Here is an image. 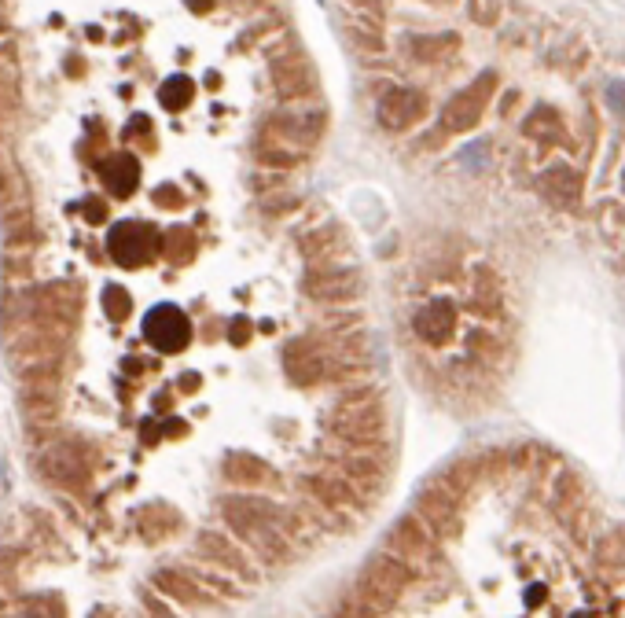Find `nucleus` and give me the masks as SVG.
<instances>
[{"label":"nucleus","mask_w":625,"mask_h":618,"mask_svg":"<svg viewBox=\"0 0 625 618\" xmlns=\"http://www.w3.org/2000/svg\"><path fill=\"white\" fill-rule=\"evenodd\" d=\"M188 574H192L195 582H203L214 596H239V585L228 582V578H221V567L214 571V563H210V567H192Z\"/></svg>","instance_id":"obj_29"},{"label":"nucleus","mask_w":625,"mask_h":618,"mask_svg":"<svg viewBox=\"0 0 625 618\" xmlns=\"http://www.w3.org/2000/svg\"><path fill=\"white\" fill-rule=\"evenodd\" d=\"M331 438L342 446L368 449V453H383L390 438V420H387V401L383 394L361 401H335L328 412Z\"/></svg>","instance_id":"obj_1"},{"label":"nucleus","mask_w":625,"mask_h":618,"mask_svg":"<svg viewBox=\"0 0 625 618\" xmlns=\"http://www.w3.org/2000/svg\"><path fill=\"white\" fill-rule=\"evenodd\" d=\"M269 129L291 137L302 148H313L328 129V111L324 107H284V111H276L269 118Z\"/></svg>","instance_id":"obj_14"},{"label":"nucleus","mask_w":625,"mask_h":618,"mask_svg":"<svg viewBox=\"0 0 625 618\" xmlns=\"http://www.w3.org/2000/svg\"><path fill=\"white\" fill-rule=\"evenodd\" d=\"M456 328V306L453 302H445V298H434L431 306L416 309V317H412V332L420 335L427 346H442Z\"/></svg>","instance_id":"obj_17"},{"label":"nucleus","mask_w":625,"mask_h":618,"mask_svg":"<svg viewBox=\"0 0 625 618\" xmlns=\"http://www.w3.org/2000/svg\"><path fill=\"white\" fill-rule=\"evenodd\" d=\"M19 412H23L26 427H45L56 420L59 412V398H41V401H19Z\"/></svg>","instance_id":"obj_28"},{"label":"nucleus","mask_w":625,"mask_h":618,"mask_svg":"<svg viewBox=\"0 0 625 618\" xmlns=\"http://www.w3.org/2000/svg\"><path fill=\"white\" fill-rule=\"evenodd\" d=\"M493 85H497V74H482L478 85H467L453 96V100L442 107V129L445 133H467V129L478 126L482 118V107L493 96Z\"/></svg>","instance_id":"obj_8"},{"label":"nucleus","mask_w":625,"mask_h":618,"mask_svg":"<svg viewBox=\"0 0 625 618\" xmlns=\"http://www.w3.org/2000/svg\"><path fill=\"white\" fill-rule=\"evenodd\" d=\"M361 578H368V582L375 585V589H383V593L398 604L401 596L409 593L412 585L420 582V574L412 571L409 563L401 560V556H394L390 549H379L375 556H368V563H364Z\"/></svg>","instance_id":"obj_11"},{"label":"nucleus","mask_w":625,"mask_h":618,"mask_svg":"<svg viewBox=\"0 0 625 618\" xmlns=\"http://www.w3.org/2000/svg\"><path fill=\"white\" fill-rule=\"evenodd\" d=\"M523 133L530 140H559L563 137V118L552 111V107H537L534 115L526 118V126H523Z\"/></svg>","instance_id":"obj_25"},{"label":"nucleus","mask_w":625,"mask_h":618,"mask_svg":"<svg viewBox=\"0 0 625 618\" xmlns=\"http://www.w3.org/2000/svg\"><path fill=\"white\" fill-rule=\"evenodd\" d=\"M34 468L41 479H48L52 486H59V490H81V486L89 482V464H85V457L78 453L74 442H63V438L37 449Z\"/></svg>","instance_id":"obj_6"},{"label":"nucleus","mask_w":625,"mask_h":618,"mask_svg":"<svg viewBox=\"0 0 625 618\" xmlns=\"http://www.w3.org/2000/svg\"><path fill=\"white\" fill-rule=\"evenodd\" d=\"M107 247H111L114 262L118 265H144L148 258H155V251L162 247L159 232L144 225V221H125V225H114L111 236H107Z\"/></svg>","instance_id":"obj_10"},{"label":"nucleus","mask_w":625,"mask_h":618,"mask_svg":"<svg viewBox=\"0 0 625 618\" xmlns=\"http://www.w3.org/2000/svg\"><path fill=\"white\" fill-rule=\"evenodd\" d=\"M353 8H357V12H368V15H379L383 12V4H379V0H350Z\"/></svg>","instance_id":"obj_37"},{"label":"nucleus","mask_w":625,"mask_h":618,"mask_svg":"<svg viewBox=\"0 0 625 618\" xmlns=\"http://www.w3.org/2000/svg\"><path fill=\"white\" fill-rule=\"evenodd\" d=\"M188 8L192 12H206V8H214V0H188Z\"/></svg>","instance_id":"obj_40"},{"label":"nucleus","mask_w":625,"mask_h":618,"mask_svg":"<svg viewBox=\"0 0 625 618\" xmlns=\"http://www.w3.org/2000/svg\"><path fill=\"white\" fill-rule=\"evenodd\" d=\"M103 181L114 195H129L140 181V162L133 155H118V159L103 162Z\"/></svg>","instance_id":"obj_23"},{"label":"nucleus","mask_w":625,"mask_h":618,"mask_svg":"<svg viewBox=\"0 0 625 618\" xmlns=\"http://www.w3.org/2000/svg\"><path fill=\"white\" fill-rule=\"evenodd\" d=\"M298 247L306 254V265H328L342 262V254L350 251V240H346V232L335 221H324V225H313L309 232H302Z\"/></svg>","instance_id":"obj_16"},{"label":"nucleus","mask_w":625,"mask_h":618,"mask_svg":"<svg viewBox=\"0 0 625 618\" xmlns=\"http://www.w3.org/2000/svg\"><path fill=\"white\" fill-rule=\"evenodd\" d=\"M467 350H471V357H478L482 365H497L500 357H504V339H497V335L486 332V328H475V332L467 335Z\"/></svg>","instance_id":"obj_26"},{"label":"nucleus","mask_w":625,"mask_h":618,"mask_svg":"<svg viewBox=\"0 0 625 618\" xmlns=\"http://www.w3.org/2000/svg\"><path fill=\"white\" fill-rule=\"evenodd\" d=\"M412 512L420 515L423 523H427L442 541H456L464 534V490H456L445 475L427 482V486L416 493Z\"/></svg>","instance_id":"obj_3"},{"label":"nucleus","mask_w":625,"mask_h":618,"mask_svg":"<svg viewBox=\"0 0 625 618\" xmlns=\"http://www.w3.org/2000/svg\"><path fill=\"white\" fill-rule=\"evenodd\" d=\"M103 309L111 313L114 321H122V317H129V309H133V298H129V291L118 284H111L107 291H103Z\"/></svg>","instance_id":"obj_30"},{"label":"nucleus","mask_w":625,"mask_h":618,"mask_svg":"<svg viewBox=\"0 0 625 618\" xmlns=\"http://www.w3.org/2000/svg\"><path fill=\"white\" fill-rule=\"evenodd\" d=\"M159 203L162 206H181L184 199H177V188H162V192H159Z\"/></svg>","instance_id":"obj_39"},{"label":"nucleus","mask_w":625,"mask_h":618,"mask_svg":"<svg viewBox=\"0 0 625 618\" xmlns=\"http://www.w3.org/2000/svg\"><path fill=\"white\" fill-rule=\"evenodd\" d=\"M155 585H159L162 593H170L173 600H181V604H206V600H214V593L203 582H195L192 574L159 571L155 574Z\"/></svg>","instance_id":"obj_22"},{"label":"nucleus","mask_w":625,"mask_h":618,"mask_svg":"<svg viewBox=\"0 0 625 618\" xmlns=\"http://www.w3.org/2000/svg\"><path fill=\"white\" fill-rule=\"evenodd\" d=\"M442 545L445 541L438 538L416 512L398 515V519L390 523L387 538H383V549L401 556V560L409 563L420 578H431V574L438 571V563H442Z\"/></svg>","instance_id":"obj_2"},{"label":"nucleus","mask_w":625,"mask_h":618,"mask_svg":"<svg viewBox=\"0 0 625 618\" xmlns=\"http://www.w3.org/2000/svg\"><path fill=\"white\" fill-rule=\"evenodd\" d=\"M331 365H335V354H331V346L320 343V339H291V343L284 346V372L298 387L328 383Z\"/></svg>","instance_id":"obj_7"},{"label":"nucleus","mask_w":625,"mask_h":618,"mask_svg":"<svg viewBox=\"0 0 625 618\" xmlns=\"http://www.w3.org/2000/svg\"><path fill=\"white\" fill-rule=\"evenodd\" d=\"M295 206H302V199L291 192H284V199H265L262 210L265 214H287V210H295Z\"/></svg>","instance_id":"obj_34"},{"label":"nucleus","mask_w":625,"mask_h":618,"mask_svg":"<svg viewBox=\"0 0 625 618\" xmlns=\"http://www.w3.org/2000/svg\"><path fill=\"white\" fill-rule=\"evenodd\" d=\"M302 291L309 302L317 306H342V302H357L364 295V276L350 262H328V265H306L302 276Z\"/></svg>","instance_id":"obj_4"},{"label":"nucleus","mask_w":625,"mask_h":618,"mask_svg":"<svg viewBox=\"0 0 625 618\" xmlns=\"http://www.w3.org/2000/svg\"><path fill=\"white\" fill-rule=\"evenodd\" d=\"M471 15L482 19V23H493L500 15V0H471Z\"/></svg>","instance_id":"obj_33"},{"label":"nucleus","mask_w":625,"mask_h":618,"mask_svg":"<svg viewBox=\"0 0 625 618\" xmlns=\"http://www.w3.org/2000/svg\"><path fill=\"white\" fill-rule=\"evenodd\" d=\"M8 490H12V464H8V460H0V501L8 497Z\"/></svg>","instance_id":"obj_36"},{"label":"nucleus","mask_w":625,"mask_h":618,"mask_svg":"<svg viewBox=\"0 0 625 618\" xmlns=\"http://www.w3.org/2000/svg\"><path fill=\"white\" fill-rule=\"evenodd\" d=\"M460 162H464V166H471V170H482V166H489V140H475V144H467V148L460 151Z\"/></svg>","instance_id":"obj_32"},{"label":"nucleus","mask_w":625,"mask_h":618,"mask_svg":"<svg viewBox=\"0 0 625 618\" xmlns=\"http://www.w3.org/2000/svg\"><path fill=\"white\" fill-rule=\"evenodd\" d=\"M335 442V438H331ZM335 453H331V464L335 468H342L350 479H357L364 486V490L379 493V486L387 482V460L379 457V453H368V449H353V446H342V442H335Z\"/></svg>","instance_id":"obj_15"},{"label":"nucleus","mask_w":625,"mask_h":618,"mask_svg":"<svg viewBox=\"0 0 625 618\" xmlns=\"http://www.w3.org/2000/svg\"><path fill=\"white\" fill-rule=\"evenodd\" d=\"M225 479L243 486V490H254V486H269L276 475L265 460L250 457V453H232V457L225 460Z\"/></svg>","instance_id":"obj_21"},{"label":"nucleus","mask_w":625,"mask_h":618,"mask_svg":"<svg viewBox=\"0 0 625 618\" xmlns=\"http://www.w3.org/2000/svg\"><path fill=\"white\" fill-rule=\"evenodd\" d=\"M427 115V100H423L420 89L412 85H390L379 100V126L390 129V133H405L412 129L420 118Z\"/></svg>","instance_id":"obj_12"},{"label":"nucleus","mask_w":625,"mask_h":618,"mask_svg":"<svg viewBox=\"0 0 625 618\" xmlns=\"http://www.w3.org/2000/svg\"><path fill=\"white\" fill-rule=\"evenodd\" d=\"M607 107L611 111H622L625 107V81H611L607 85Z\"/></svg>","instance_id":"obj_35"},{"label":"nucleus","mask_w":625,"mask_h":618,"mask_svg":"<svg viewBox=\"0 0 625 618\" xmlns=\"http://www.w3.org/2000/svg\"><path fill=\"white\" fill-rule=\"evenodd\" d=\"M537 188L552 199L556 206H578V195H581V177L574 166H548V170L537 173Z\"/></svg>","instance_id":"obj_20"},{"label":"nucleus","mask_w":625,"mask_h":618,"mask_svg":"<svg viewBox=\"0 0 625 618\" xmlns=\"http://www.w3.org/2000/svg\"><path fill=\"white\" fill-rule=\"evenodd\" d=\"M548 508L556 515L559 523H567L570 515L585 508V482L574 468H559L552 486H548Z\"/></svg>","instance_id":"obj_18"},{"label":"nucleus","mask_w":625,"mask_h":618,"mask_svg":"<svg viewBox=\"0 0 625 618\" xmlns=\"http://www.w3.org/2000/svg\"><path fill=\"white\" fill-rule=\"evenodd\" d=\"M247 335H250V324L247 321H236V324H232V343H236V346L247 343Z\"/></svg>","instance_id":"obj_38"},{"label":"nucleus","mask_w":625,"mask_h":618,"mask_svg":"<svg viewBox=\"0 0 625 618\" xmlns=\"http://www.w3.org/2000/svg\"><path fill=\"white\" fill-rule=\"evenodd\" d=\"M195 96V85L192 78H184V74H177V78H166V85L159 89V100L162 107H170V111H181V107H188Z\"/></svg>","instance_id":"obj_27"},{"label":"nucleus","mask_w":625,"mask_h":618,"mask_svg":"<svg viewBox=\"0 0 625 618\" xmlns=\"http://www.w3.org/2000/svg\"><path fill=\"white\" fill-rule=\"evenodd\" d=\"M144 339L162 354H177L192 339V321L177 306H155L144 317Z\"/></svg>","instance_id":"obj_13"},{"label":"nucleus","mask_w":625,"mask_h":618,"mask_svg":"<svg viewBox=\"0 0 625 618\" xmlns=\"http://www.w3.org/2000/svg\"><path fill=\"white\" fill-rule=\"evenodd\" d=\"M162 247H166V254H170V258L184 262V258H192V251H195V236L188 229H173L170 236L162 240Z\"/></svg>","instance_id":"obj_31"},{"label":"nucleus","mask_w":625,"mask_h":618,"mask_svg":"<svg viewBox=\"0 0 625 618\" xmlns=\"http://www.w3.org/2000/svg\"><path fill=\"white\" fill-rule=\"evenodd\" d=\"M254 155H258V162H262V166L295 170V166H302V162H306L309 148H302V144H295L291 137H284V133L269 129V133H262V137H258V144H254Z\"/></svg>","instance_id":"obj_19"},{"label":"nucleus","mask_w":625,"mask_h":618,"mask_svg":"<svg viewBox=\"0 0 625 618\" xmlns=\"http://www.w3.org/2000/svg\"><path fill=\"white\" fill-rule=\"evenodd\" d=\"M273 89L284 103H302L317 92V74L309 67V59L291 48L284 56H273Z\"/></svg>","instance_id":"obj_9"},{"label":"nucleus","mask_w":625,"mask_h":618,"mask_svg":"<svg viewBox=\"0 0 625 618\" xmlns=\"http://www.w3.org/2000/svg\"><path fill=\"white\" fill-rule=\"evenodd\" d=\"M317 328H324L328 335L357 332V328H364V313L361 309H353L350 302H342V306H328L317 317Z\"/></svg>","instance_id":"obj_24"},{"label":"nucleus","mask_w":625,"mask_h":618,"mask_svg":"<svg viewBox=\"0 0 625 618\" xmlns=\"http://www.w3.org/2000/svg\"><path fill=\"white\" fill-rule=\"evenodd\" d=\"M622 188H625V170H622Z\"/></svg>","instance_id":"obj_41"},{"label":"nucleus","mask_w":625,"mask_h":618,"mask_svg":"<svg viewBox=\"0 0 625 618\" xmlns=\"http://www.w3.org/2000/svg\"><path fill=\"white\" fill-rule=\"evenodd\" d=\"M195 552H199L206 563L221 567L225 574H236V578H243V582H250V585L262 582L258 563L250 560V549L239 538H228V534H221V530H199Z\"/></svg>","instance_id":"obj_5"}]
</instances>
